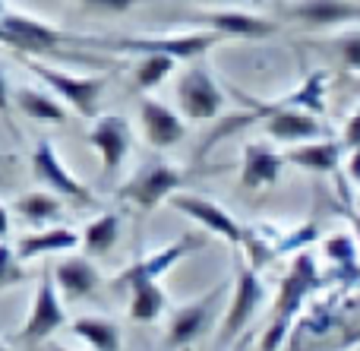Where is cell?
I'll list each match as a JSON object with an SVG mask.
<instances>
[{"label": "cell", "instance_id": "22", "mask_svg": "<svg viewBox=\"0 0 360 351\" xmlns=\"http://www.w3.org/2000/svg\"><path fill=\"white\" fill-rule=\"evenodd\" d=\"M127 291H130L127 314L133 323H155L168 310V291L162 288V282H136Z\"/></svg>", "mask_w": 360, "mask_h": 351}, {"label": "cell", "instance_id": "14", "mask_svg": "<svg viewBox=\"0 0 360 351\" xmlns=\"http://www.w3.org/2000/svg\"><path fill=\"white\" fill-rule=\"evenodd\" d=\"M281 13L300 29H335L360 23V0H288Z\"/></svg>", "mask_w": 360, "mask_h": 351}, {"label": "cell", "instance_id": "36", "mask_svg": "<svg viewBox=\"0 0 360 351\" xmlns=\"http://www.w3.org/2000/svg\"><path fill=\"white\" fill-rule=\"evenodd\" d=\"M354 222H357V241H360V206H357V215H354Z\"/></svg>", "mask_w": 360, "mask_h": 351}, {"label": "cell", "instance_id": "13", "mask_svg": "<svg viewBox=\"0 0 360 351\" xmlns=\"http://www.w3.org/2000/svg\"><path fill=\"white\" fill-rule=\"evenodd\" d=\"M202 247H205V241L199 238V234H184V238H177L174 244H168V247H162V250L149 253V257H139L136 263H130L117 279H114V288L127 291L136 282H158L174 263H180V260L190 257V253L202 250Z\"/></svg>", "mask_w": 360, "mask_h": 351}, {"label": "cell", "instance_id": "35", "mask_svg": "<svg viewBox=\"0 0 360 351\" xmlns=\"http://www.w3.org/2000/svg\"><path fill=\"white\" fill-rule=\"evenodd\" d=\"M250 342H253V333H243L240 339L234 342V348H231V351H250Z\"/></svg>", "mask_w": 360, "mask_h": 351}, {"label": "cell", "instance_id": "39", "mask_svg": "<svg viewBox=\"0 0 360 351\" xmlns=\"http://www.w3.org/2000/svg\"><path fill=\"white\" fill-rule=\"evenodd\" d=\"M0 13H4V0H0Z\"/></svg>", "mask_w": 360, "mask_h": 351}, {"label": "cell", "instance_id": "30", "mask_svg": "<svg viewBox=\"0 0 360 351\" xmlns=\"http://www.w3.org/2000/svg\"><path fill=\"white\" fill-rule=\"evenodd\" d=\"M76 4L86 6V10H95V13H127L136 4H143V0H76Z\"/></svg>", "mask_w": 360, "mask_h": 351}, {"label": "cell", "instance_id": "12", "mask_svg": "<svg viewBox=\"0 0 360 351\" xmlns=\"http://www.w3.org/2000/svg\"><path fill=\"white\" fill-rule=\"evenodd\" d=\"M63 326H67V310H63L60 291H57V282H54V272H44V276L38 279L32 314H29V320H25L19 339H22L25 345H38V342H44L48 336H54L57 329H63Z\"/></svg>", "mask_w": 360, "mask_h": 351}, {"label": "cell", "instance_id": "21", "mask_svg": "<svg viewBox=\"0 0 360 351\" xmlns=\"http://www.w3.org/2000/svg\"><path fill=\"white\" fill-rule=\"evenodd\" d=\"M13 101H16V108L29 120H44V124H63V120H67V108L60 105V98H57L54 92H41V89L22 86L13 92Z\"/></svg>", "mask_w": 360, "mask_h": 351}, {"label": "cell", "instance_id": "16", "mask_svg": "<svg viewBox=\"0 0 360 351\" xmlns=\"http://www.w3.org/2000/svg\"><path fill=\"white\" fill-rule=\"evenodd\" d=\"M190 23H199L205 29L218 32V35H234V38H269L278 32V23L266 16H253L243 10H212V13H193Z\"/></svg>", "mask_w": 360, "mask_h": 351}, {"label": "cell", "instance_id": "26", "mask_svg": "<svg viewBox=\"0 0 360 351\" xmlns=\"http://www.w3.org/2000/svg\"><path fill=\"white\" fill-rule=\"evenodd\" d=\"M323 253L332 266L338 269V276L360 279V257H357V241L351 234H329L323 241Z\"/></svg>", "mask_w": 360, "mask_h": 351}, {"label": "cell", "instance_id": "11", "mask_svg": "<svg viewBox=\"0 0 360 351\" xmlns=\"http://www.w3.org/2000/svg\"><path fill=\"white\" fill-rule=\"evenodd\" d=\"M168 203L180 215H186V219H193L196 225H202L209 234H218V238L228 241L231 247H240L243 225L221 206V203L209 200V196H199V193H180V190L168 196Z\"/></svg>", "mask_w": 360, "mask_h": 351}, {"label": "cell", "instance_id": "10", "mask_svg": "<svg viewBox=\"0 0 360 351\" xmlns=\"http://www.w3.org/2000/svg\"><path fill=\"white\" fill-rule=\"evenodd\" d=\"M32 174H35L51 193L60 196V200H73V203H79V206H92L95 203L92 190H89L79 177L70 174L51 139H38L35 152H32Z\"/></svg>", "mask_w": 360, "mask_h": 351}, {"label": "cell", "instance_id": "15", "mask_svg": "<svg viewBox=\"0 0 360 351\" xmlns=\"http://www.w3.org/2000/svg\"><path fill=\"white\" fill-rule=\"evenodd\" d=\"M139 127L146 133V143L152 149H171V146L184 143L186 136V124L174 108L162 105L155 98H143L139 101Z\"/></svg>", "mask_w": 360, "mask_h": 351}, {"label": "cell", "instance_id": "28", "mask_svg": "<svg viewBox=\"0 0 360 351\" xmlns=\"http://www.w3.org/2000/svg\"><path fill=\"white\" fill-rule=\"evenodd\" d=\"M323 44L335 54V60L342 63L348 73H360V29L338 32V35L326 38Z\"/></svg>", "mask_w": 360, "mask_h": 351}, {"label": "cell", "instance_id": "6", "mask_svg": "<svg viewBox=\"0 0 360 351\" xmlns=\"http://www.w3.org/2000/svg\"><path fill=\"white\" fill-rule=\"evenodd\" d=\"M186 181H190V171L186 168H177V165H171V162H149L117 190V196L133 203L139 212H152V209L162 206L171 193H177Z\"/></svg>", "mask_w": 360, "mask_h": 351}, {"label": "cell", "instance_id": "31", "mask_svg": "<svg viewBox=\"0 0 360 351\" xmlns=\"http://www.w3.org/2000/svg\"><path fill=\"white\" fill-rule=\"evenodd\" d=\"M342 146L345 149H357L360 146V108L345 120V133H342Z\"/></svg>", "mask_w": 360, "mask_h": 351}, {"label": "cell", "instance_id": "17", "mask_svg": "<svg viewBox=\"0 0 360 351\" xmlns=\"http://www.w3.org/2000/svg\"><path fill=\"white\" fill-rule=\"evenodd\" d=\"M285 171V155L266 143H247L240 162V187L243 190H266L275 187Z\"/></svg>", "mask_w": 360, "mask_h": 351}, {"label": "cell", "instance_id": "1", "mask_svg": "<svg viewBox=\"0 0 360 351\" xmlns=\"http://www.w3.org/2000/svg\"><path fill=\"white\" fill-rule=\"evenodd\" d=\"M319 285H323V272H319L313 253L297 250L291 266H288L285 279H281L278 298H275V307H272V320H269L266 333H262V351H278L285 345L291 326L304 314L307 301L319 291Z\"/></svg>", "mask_w": 360, "mask_h": 351}, {"label": "cell", "instance_id": "18", "mask_svg": "<svg viewBox=\"0 0 360 351\" xmlns=\"http://www.w3.org/2000/svg\"><path fill=\"white\" fill-rule=\"evenodd\" d=\"M54 282H57L60 298H67V301H82V298L98 291L101 272L89 257H63L60 263L54 266Z\"/></svg>", "mask_w": 360, "mask_h": 351}, {"label": "cell", "instance_id": "32", "mask_svg": "<svg viewBox=\"0 0 360 351\" xmlns=\"http://www.w3.org/2000/svg\"><path fill=\"white\" fill-rule=\"evenodd\" d=\"M0 114H10V86H6V76L0 73Z\"/></svg>", "mask_w": 360, "mask_h": 351}, {"label": "cell", "instance_id": "2", "mask_svg": "<svg viewBox=\"0 0 360 351\" xmlns=\"http://www.w3.org/2000/svg\"><path fill=\"white\" fill-rule=\"evenodd\" d=\"M266 301V285L259 282V269L247 263V260H237L234 263V279H231V298L224 304L221 323H218V339L215 348L224 351L231 348L243 333H247V323L256 317V310Z\"/></svg>", "mask_w": 360, "mask_h": 351}, {"label": "cell", "instance_id": "38", "mask_svg": "<svg viewBox=\"0 0 360 351\" xmlns=\"http://www.w3.org/2000/svg\"><path fill=\"white\" fill-rule=\"evenodd\" d=\"M357 92H360V76H357Z\"/></svg>", "mask_w": 360, "mask_h": 351}, {"label": "cell", "instance_id": "40", "mask_svg": "<svg viewBox=\"0 0 360 351\" xmlns=\"http://www.w3.org/2000/svg\"><path fill=\"white\" fill-rule=\"evenodd\" d=\"M54 351H67V348H54Z\"/></svg>", "mask_w": 360, "mask_h": 351}, {"label": "cell", "instance_id": "23", "mask_svg": "<svg viewBox=\"0 0 360 351\" xmlns=\"http://www.w3.org/2000/svg\"><path fill=\"white\" fill-rule=\"evenodd\" d=\"M70 329L92 351H120V326L108 317H76Z\"/></svg>", "mask_w": 360, "mask_h": 351}, {"label": "cell", "instance_id": "27", "mask_svg": "<svg viewBox=\"0 0 360 351\" xmlns=\"http://www.w3.org/2000/svg\"><path fill=\"white\" fill-rule=\"evenodd\" d=\"M177 60L168 54H139V63L133 67V86L139 92H152L155 86H162L171 73H174Z\"/></svg>", "mask_w": 360, "mask_h": 351}, {"label": "cell", "instance_id": "24", "mask_svg": "<svg viewBox=\"0 0 360 351\" xmlns=\"http://www.w3.org/2000/svg\"><path fill=\"white\" fill-rule=\"evenodd\" d=\"M117 238H120V215L105 212V215L89 222L82 238H79V244H82V250H86V257H105V253L114 250Z\"/></svg>", "mask_w": 360, "mask_h": 351}, {"label": "cell", "instance_id": "37", "mask_svg": "<svg viewBox=\"0 0 360 351\" xmlns=\"http://www.w3.org/2000/svg\"><path fill=\"white\" fill-rule=\"evenodd\" d=\"M0 351H10V348H6V345H4V342H0Z\"/></svg>", "mask_w": 360, "mask_h": 351}, {"label": "cell", "instance_id": "7", "mask_svg": "<svg viewBox=\"0 0 360 351\" xmlns=\"http://www.w3.org/2000/svg\"><path fill=\"white\" fill-rule=\"evenodd\" d=\"M231 288V279L218 282L212 291L199 295L196 301H186L171 314L168 329H165V348L168 351H180V348H190L193 342H199L205 333L212 329V320H215V310L221 304L224 291Z\"/></svg>", "mask_w": 360, "mask_h": 351}, {"label": "cell", "instance_id": "25", "mask_svg": "<svg viewBox=\"0 0 360 351\" xmlns=\"http://www.w3.org/2000/svg\"><path fill=\"white\" fill-rule=\"evenodd\" d=\"M16 212L22 215L29 225H48V222H57L63 215L60 196L51 193V190H29L16 200Z\"/></svg>", "mask_w": 360, "mask_h": 351}, {"label": "cell", "instance_id": "5", "mask_svg": "<svg viewBox=\"0 0 360 351\" xmlns=\"http://www.w3.org/2000/svg\"><path fill=\"white\" fill-rule=\"evenodd\" d=\"M218 32L199 29V32H184V35H136V38H101V48H114L124 54H168L174 60H199L205 57V51H212L218 44Z\"/></svg>", "mask_w": 360, "mask_h": 351}, {"label": "cell", "instance_id": "20", "mask_svg": "<svg viewBox=\"0 0 360 351\" xmlns=\"http://www.w3.org/2000/svg\"><path fill=\"white\" fill-rule=\"evenodd\" d=\"M79 247V234L70 231V228H44V231H32L22 234L16 244V260L25 263V260L44 257V253H67Z\"/></svg>", "mask_w": 360, "mask_h": 351}, {"label": "cell", "instance_id": "19", "mask_svg": "<svg viewBox=\"0 0 360 351\" xmlns=\"http://www.w3.org/2000/svg\"><path fill=\"white\" fill-rule=\"evenodd\" d=\"M345 146L338 139H307V143H294L288 146L281 155H285V165H294V168L313 171V174H329V171L338 168L342 162Z\"/></svg>", "mask_w": 360, "mask_h": 351}, {"label": "cell", "instance_id": "8", "mask_svg": "<svg viewBox=\"0 0 360 351\" xmlns=\"http://www.w3.org/2000/svg\"><path fill=\"white\" fill-rule=\"evenodd\" d=\"M243 105L256 114V124L266 127L269 136L285 143V146L319 139L326 133L319 114L304 111V108H285V105H275V101H266V105H262V101L247 98V95H243Z\"/></svg>", "mask_w": 360, "mask_h": 351}, {"label": "cell", "instance_id": "29", "mask_svg": "<svg viewBox=\"0 0 360 351\" xmlns=\"http://www.w3.org/2000/svg\"><path fill=\"white\" fill-rule=\"evenodd\" d=\"M25 282V269L22 263L16 260V250L13 247H6L4 241H0V291L13 288V285Z\"/></svg>", "mask_w": 360, "mask_h": 351}, {"label": "cell", "instance_id": "3", "mask_svg": "<svg viewBox=\"0 0 360 351\" xmlns=\"http://www.w3.org/2000/svg\"><path fill=\"white\" fill-rule=\"evenodd\" d=\"M174 95H177L180 117H186V120H215L224 108V92L218 86L212 67L202 57L190 60L180 70V76L174 82Z\"/></svg>", "mask_w": 360, "mask_h": 351}, {"label": "cell", "instance_id": "33", "mask_svg": "<svg viewBox=\"0 0 360 351\" xmlns=\"http://www.w3.org/2000/svg\"><path fill=\"white\" fill-rule=\"evenodd\" d=\"M348 177L354 184H360V146L357 149H351V162H348Z\"/></svg>", "mask_w": 360, "mask_h": 351}, {"label": "cell", "instance_id": "34", "mask_svg": "<svg viewBox=\"0 0 360 351\" xmlns=\"http://www.w3.org/2000/svg\"><path fill=\"white\" fill-rule=\"evenodd\" d=\"M10 234V212H6V206H0V241Z\"/></svg>", "mask_w": 360, "mask_h": 351}, {"label": "cell", "instance_id": "9", "mask_svg": "<svg viewBox=\"0 0 360 351\" xmlns=\"http://www.w3.org/2000/svg\"><path fill=\"white\" fill-rule=\"evenodd\" d=\"M86 139H89V146L98 152L105 177H114L133 149V127H130V120L120 117V114H98V117H92V127H89Z\"/></svg>", "mask_w": 360, "mask_h": 351}, {"label": "cell", "instance_id": "4", "mask_svg": "<svg viewBox=\"0 0 360 351\" xmlns=\"http://www.w3.org/2000/svg\"><path fill=\"white\" fill-rule=\"evenodd\" d=\"M25 67L63 101L70 105L79 117L92 120L98 117V105H101V95H105V86H108V76H79V73H67V70H57V67H48L41 60H25Z\"/></svg>", "mask_w": 360, "mask_h": 351}]
</instances>
